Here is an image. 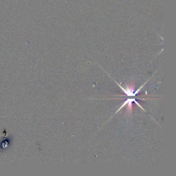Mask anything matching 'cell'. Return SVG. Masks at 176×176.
<instances>
[{
    "label": "cell",
    "instance_id": "cell-1",
    "mask_svg": "<svg viewBox=\"0 0 176 176\" xmlns=\"http://www.w3.org/2000/svg\"><path fill=\"white\" fill-rule=\"evenodd\" d=\"M122 90H123L125 91V94L127 95H130V96L131 95H131H135V94H133L134 93V89H133V87L130 86V87H128V88L126 90L124 89V88H122Z\"/></svg>",
    "mask_w": 176,
    "mask_h": 176
}]
</instances>
